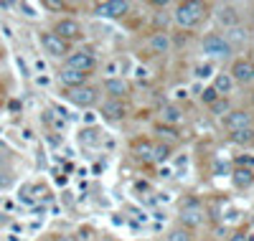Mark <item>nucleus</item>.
I'll return each mask as SVG.
<instances>
[{
	"instance_id": "f257e3e1",
	"label": "nucleus",
	"mask_w": 254,
	"mask_h": 241,
	"mask_svg": "<svg viewBox=\"0 0 254 241\" xmlns=\"http://www.w3.org/2000/svg\"><path fill=\"white\" fill-rule=\"evenodd\" d=\"M203 18V5L201 3H181L175 5V23L183 28H193L198 26V21Z\"/></svg>"
},
{
	"instance_id": "f03ea898",
	"label": "nucleus",
	"mask_w": 254,
	"mask_h": 241,
	"mask_svg": "<svg viewBox=\"0 0 254 241\" xmlns=\"http://www.w3.org/2000/svg\"><path fill=\"white\" fill-rule=\"evenodd\" d=\"M203 54L211 56V58H229L231 56V43L226 41V36L208 33L203 38Z\"/></svg>"
},
{
	"instance_id": "7ed1b4c3",
	"label": "nucleus",
	"mask_w": 254,
	"mask_h": 241,
	"mask_svg": "<svg viewBox=\"0 0 254 241\" xmlns=\"http://www.w3.org/2000/svg\"><path fill=\"white\" fill-rule=\"evenodd\" d=\"M94 66H97V58H94V54H89V51H74V54L66 56V69L86 74V71H92Z\"/></svg>"
},
{
	"instance_id": "20e7f679",
	"label": "nucleus",
	"mask_w": 254,
	"mask_h": 241,
	"mask_svg": "<svg viewBox=\"0 0 254 241\" xmlns=\"http://www.w3.org/2000/svg\"><path fill=\"white\" fill-rule=\"evenodd\" d=\"M130 10V3L127 0H107V3H97L94 5V16H102V18H119Z\"/></svg>"
},
{
	"instance_id": "39448f33",
	"label": "nucleus",
	"mask_w": 254,
	"mask_h": 241,
	"mask_svg": "<svg viewBox=\"0 0 254 241\" xmlns=\"http://www.w3.org/2000/svg\"><path fill=\"white\" fill-rule=\"evenodd\" d=\"M66 99L71 104H77V107H89V104H94L97 92H94V86H77V89H69Z\"/></svg>"
},
{
	"instance_id": "423d86ee",
	"label": "nucleus",
	"mask_w": 254,
	"mask_h": 241,
	"mask_svg": "<svg viewBox=\"0 0 254 241\" xmlns=\"http://www.w3.org/2000/svg\"><path fill=\"white\" fill-rule=\"evenodd\" d=\"M41 46H43V51H46L49 56H54V58L66 56V41H61L54 33H43L41 36Z\"/></svg>"
},
{
	"instance_id": "0eeeda50",
	"label": "nucleus",
	"mask_w": 254,
	"mask_h": 241,
	"mask_svg": "<svg viewBox=\"0 0 254 241\" xmlns=\"http://www.w3.org/2000/svg\"><path fill=\"white\" fill-rule=\"evenodd\" d=\"M51 33L58 36L61 41H69V38H77V36L82 33V28H79V23L74 21V18H64V21L56 23V28H54Z\"/></svg>"
},
{
	"instance_id": "6e6552de",
	"label": "nucleus",
	"mask_w": 254,
	"mask_h": 241,
	"mask_svg": "<svg viewBox=\"0 0 254 241\" xmlns=\"http://www.w3.org/2000/svg\"><path fill=\"white\" fill-rule=\"evenodd\" d=\"M104 89H107V94L112 99H122L125 94H130V84L125 79H119V77H110L104 81Z\"/></svg>"
},
{
	"instance_id": "1a4fd4ad",
	"label": "nucleus",
	"mask_w": 254,
	"mask_h": 241,
	"mask_svg": "<svg viewBox=\"0 0 254 241\" xmlns=\"http://www.w3.org/2000/svg\"><path fill=\"white\" fill-rule=\"evenodd\" d=\"M102 114L107 117V119H112V122H117V119H125V114H127V104L119 102V99H110V102L102 107Z\"/></svg>"
},
{
	"instance_id": "9d476101",
	"label": "nucleus",
	"mask_w": 254,
	"mask_h": 241,
	"mask_svg": "<svg viewBox=\"0 0 254 241\" xmlns=\"http://www.w3.org/2000/svg\"><path fill=\"white\" fill-rule=\"evenodd\" d=\"M226 127H229V132H236V130L252 127V117H249L244 109H239V112H229V114H226Z\"/></svg>"
},
{
	"instance_id": "9b49d317",
	"label": "nucleus",
	"mask_w": 254,
	"mask_h": 241,
	"mask_svg": "<svg viewBox=\"0 0 254 241\" xmlns=\"http://www.w3.org/2000/svg\"><path fill=\"white\" fill-rule=\"evenodd\" d=\"M58 79H61V84H66L69 89H77V86H84V79H86V74L82 71H74V69H61V74H58Z\"/></svg>"
},
{
	"instance_id": "f8f14e48",
	"label": "nucleus",
	"mask_w": 254,
	"mask_h": 241,
	"mask_svg": "<svg viewBox=\"0 0 254 241\" xmlns=\"http://www.w3.org/2000/svg\"><path fill=\"white\" fill-rule=\"evenodd\" d=\"M181 221H183L186 226H198V223L203 221V216H201V208H198L196 203H188V206L181 211Z\"/></svg>"
},
{
	"instance_id": "ddd939ff",
	"label": "nucleus",
	"mask_w": 254,
	"mask_h": 241,
	"mask_svg": "<svg viewBox=\"0 0 254 241\" xmlns=\"http://www.w3.org/2000/svg\"><path fill=\"white\" fill-rule=\"evenodd\" d=\"M231 79L242 81V84L252 81V64H249V61H236V64L231 66Z\"/></svg>"
},
{
	"instance_id": "4468645a",
	"label": "nucleus",
	"mask_w": 254,
	"mask_h": 241,
	"mask_svg": "<svg viewBox=\"0 0 254 241\" xmlns=\"http://www.w3.org/2000/svg\"><path fill=\"white\" fill-rule=\"evenodd\" d=\"M234 186L236 188H249L254 183V170H247V168H236L234 170Z\"/></svg>"
},
{
	"instance_id": "2eb2a0df",
	"label": "nucleus",
	"mask_w": 254,
	"mask_h": 241,
	"mask_svg": "<svg viewBox=\"0 0 254 241\" xmlns=\"http://www.w3.org/2000/svg\"><path fill=\"white\" fill-rule=\"evenodd\" d=\"M214 89L219 92V97H221V94H229L231 89H234V79H231V74H219V77L214 79Z\"/></svg>"
},
{
	"instance_id": "dca6fc26",
	"label": "nucleus",
	"mask_w": 254,
	"mask_h": 241,
	"mask_svg": "<svg viewBox=\"0 0 254 241\" xmlns=\"http://www.w3.org/2000/svg\"><path fill=\"white\" fill-rule=\"evenodd\" d=\"M150 46H153L155 54H168V51H170V38H168L166 33H155V36L150 38Z\"/></svg>"
},
{
	"instance_id": "f3484780",
	"label": "nucleus",
	"mask_w": 254,
	"mask_h": 241,
	"mask_svg": "<svg viewBox=\"0 0 254 241\" xmlns=\"http://www.w3.org/2000/svg\"><path fill=\"white\" fill-rule=\"evenodd\" d=\"M132 155H135L138 160H153V145L150 142H135L132 145Z\"/></svg>"
},
{
	"instance_id": "a211bd4d",
	"label": "nucleus",
	"mask_w": 254,
	"mask_h": 241,
	"mask_svg": "<svg viewBox=\"0 0 254 241\" xmlns=\"http://www.w3.org/2000/svg\"><path fill=\"white\" fill-rule=\"evenodd\" d=\"M229 43H231V49H234V43L239 46V43H244L247 41V31L242 26H234V28H229V38H226Z\"/></svg>"
},
{
	"instance_id": "6ab92c4d",
	"label": "nucleus",
	"mask_w": 254,
	"mask_h": 241,
	"mask_svg": "<svg viewBox=\"0 0 254 241\" xmlns=\"http://www.w3.org/2000/svg\"><path fill=\"white\" fill-rule=\"evenodd\" d=\"M79 140H82V145H86V147H97V145H99V132H97V130H84V132L79 134Z\"/></svg>"
},
{
	"instance_id": "aec40b11",
	"label": "nucleus",
	"mask_w": 254,
	"mask_h": 241,
	"mask_svg": "<svg viewBox=\"0 0 254 241\" xmlns=\"http://www.w3.org/2000/svg\"><path fill=\"white\" fill-rule=\"evenodd\" d=\"M231 137H234V142H242V145H247V142H252V140H254V127L236 130V132H231Z\"/></svg>"
},
{
	"instance_id": "412c9836",
	"label": "nucleus",
	"mask_w": 254,
	"mask_h": 241,
	"mask_svg": "<svg viewBox=\"0 0 254 241\" xmlns=\"http://www.w3.org/2000/svg\"><path fill=\"white\" fill-rule=\"evenodd\" d=\"M170 158V147L168 145H153V162H166Z\"/></svg>"
},
{
	"instance_id": "4be33fe9",
	"label": "nucleus",
	"mask_w": 254,
	"mask_h": 241,
	"mask_svg": "<svg viewBox=\"0 0 254 241\" xmlns=\"http://www.w3.org/2000/svg\"><path fill=\"white\" fill-rule=\"evenodd\" d=\"M163 122H166V125H178V122H181V112H178L175 107H170V104H168V107H163Z\"/></svg>"
},
{
	"instance_id": "5701e85b",
	"label": "nucleus",
	"mask_w": 254,
	"mask_h": 241,
	"mask_svg": "<svg viewBox=\"0 0 254 241\" xmlns=\"http://www.w3.org/2000/svg\"><path fill=\"white\" fill-rule=\"evenodd\" d=\"M168 241H191V234L186 229H175L168 234Z\"/></svg>"
},
{
	"instance_id": "b1692460",
	"label": "nucleus",
	"mask_w": 254,
	"mask_h": 241,
	"mask_svg": "<svg viewBox=\"0 0 254 241\" xmlns=\"http://www.w3.org/2000/svg\"><path fill=\"white\" fill-rule=\"evenodd\" d=\"M211 112H214V114H229V102H226V99L214 102V104H211Z\"/></svg>"
},
{
	"instance_id": "393cba45",
	"label": "nucleus",
	"mask_w": 254,
	"mask_h": 241,
	"mask_svg": "<svg viewBox=\"0 0 254 241\" xmlns=\"http://www.w3.org/2000/svg\"><path fill=\"white\" fill-rule=\"evenodd\" d=\"M18 10H23V16H28V18H36L38 16L36 5H31V3H18Z\"/></svg>"
},
{
	"instance_id": "a878e982",
	"label": "nucleus",
	"mask_w": 254,
	"mask_h": 241,
	"mask_svg": "<svg viewBox=\"0 0 254 241\" xmlns=\"http://www.w3.org/2000/svg\"><path fill=\"white\" fill-rule=\"evenodd\" d=\"M203 102H206V104H214V102H219V92H216L214 86H208L206 92H203Z\"/></svg>"
},
{
	"instance_id": "bb28decb",
	"label": "nucleus",
	"mask_w": 254,
	"mask_h": 241,
	"mask_svg": "<svg viewBox=\"0 0 254 241\" xmlns=\"http://www.w3.org/2000/svg\"><path fill=\"white\" fill-rule=\"evenodd\" d=\"M196 74H198V79H206V77H211V74H214V66L211 64H203V66L196 69Z\"/></svg>"
},
{
	"instance_id": "cd10ccee",
	"label": "nucleus",
	"mask_w": 254,
	"mask_h": 241,
	"mask_svg": "<svg viewBox=\"0 0 254 241\" xmlns=\"http://www.w3.org/2000/svg\"><path fill=\"white\" fill-rule=\"evenodd\" d=\"M236 168H247V170H252V168H254V155H252V158H239V160H236Z\"/></svg>"
},
{
	"instance_id": "c85d7f7f",
	"label": "nucleus",
	"mask_w": 254,
	"mask_h": 241,
	"mask_svg": "<svg viewBox=\"0 0 254 241\" xmlns=\"http://www.w3.org/2000/svg\"><path fill=\"white\" fill-rule=\"evenodd\" d=\"M49 122H51L56 130H64V127H66V119H64V117H56V114L49 117Z\"/></svg>"
},
{
	"instance_id": "c756f323",
	"label": "nucleus",
	"mask_w": 254,
	"mask_h": 241,
	"mask_svg": "<svg viewBox=\"0 0 254 241\" xmlns=\"http://www.w3.org/2000/svg\"><path fill=\"white\" fill-rule=\"evenodd\" d=\"M158 132H163V134H166V137H178V132H173V130H168V127H163V125H158Z\"/></svg>"
},
{
	"instance_id": "7c9ffc66",
	"label": "nucleus",
	"mask_w": 254,
	"mask_h": 241,
	"mask_svg": "<svg viewBox=\"0 0 254 241\" xmlns=\"http://www.w3.org/2000/svg\"><path fill=\"white\" fill-rule=\"evenodd\" d=\"M54 241H79L77 236H71V234H61V236H56Z\"/></svg>"
},
{
	"instance_id": "2f4dec72",
	"label": "nucleus",
	"mask_w": 254,
	"mask_h": 241,
	"mask_svg": "<svg viewBox=\"0 0 254 241\" xmlns=\"http://www.w3.org/2000/svg\"><path fill=\"white\" fill-rule=\"evenodd\" d=\"M135 74H138V79H147V69H145V66H138Z\"/></svg>"
},
{
	"instance_id": "473e14b6",
	"label": "nucleus",
	"mask_w": 254,
	"mask_h": 241,
	"mask_svg": "<svg viewBox=\"0 0 254 241\" xmlns=\"http://www.w3.org/2000/svg\"><path fill=\"white\" fill-rule=\"evenodd\" d=\"M229 241H247V234H231Z\"/></svg>"
},
{
	"instance_id": "72a5a7b5",
	"label": "nucleus",
	"mask_w": 254,
	"mask_h": 241,
	"mask_svg": "<svg viewBox=\"0 0 254 241\" xmlns=\"http://www.w3.org/2000/svg\"><path fill=\"white\" fill-rule=\"evenodd\" d=\"M153 23H158V26H163V23H166V16H163V13H158V16L153 18Z\"/></svg>"
},
{
	"instance_id": "f704fd0d",
	"label": "nucleus",
	"mask_w": 254,
	"mask_h": 241,
	"mask_svg": "<svg viewBox=\"0 0 254 241\" xmlns=\"http://www.w3.org/2000/svg\"><path fill=\"white\" fill-rule=\"evenodd\" d=\"M84 122H86V125H94V122H97V117H94V114H86V117H84Z\"/></svg>"
},
{
	"instance_id": "c9c22d12",
	"label": "nucleus",
	"mask_w": 254,
	"mask_h": 241,
	"mask_svg": "<svg viewBox=\"0 0 254 241\" xmlns=\"http://www.w3.org/2000/svg\"><path fill=\"white\" fill-rule=\"evenodd\" d=\"M175 97H178V99H186V97H188V92H186V89H178Z\"/></svg>"
},
{
	"instance_id": "e433bc0d",
	"label": "nucleus",
	"mask_w": 254,
	"mask_h": 241,
	"mask_svg": "<svg viewBox=\"0 0 254 241\" xmlns=\"http://www.w3.org/2000/svg\"><path fill=\"white\" fill-rule=\"evenodd\" d=\"M252 79H254V64H252Z\"/></svg>"
},
{
	"instance_id": "4c0bfd02",
	"label": "nucleus",
	"mask_w": 254,
	"mask_h": 241,
	"mask_svg": "<svg viewBox=\"0 0 254 241\" xmlns=\"http://www.w3.org/2000/svg\"><path fill=\"white\" fill-rule=\"evenodd\" d=\"M252 102H254V97H252Z\"/></svg>"
}]
</instances>
